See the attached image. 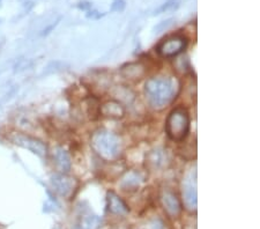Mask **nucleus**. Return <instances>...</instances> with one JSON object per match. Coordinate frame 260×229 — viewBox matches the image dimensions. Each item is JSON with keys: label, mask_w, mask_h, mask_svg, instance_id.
Returning <instances> with one entry per match:
<instances>
[{"label": "nucleus", "mask_w": 260, "mask_h": 229, "mask_svg": "<svg viewBox=\"0 0 260 229\" xmlns=\"http://www.w3.org/2000/svg\"><path fill=\"white\" fill-rule=\"evenodd\" d=\"M178 91L177 82L170 78H152L146 82L145 93L150 106L162 109L176 97Z\"/></svg>", "instance_id": "1"}, {"label": "nucleus", "mask_w": 260, "mask_h": 229, "mask_svg": "<svg viewBox=\"0 0 260 229\" xmlns=\"http://www.w3.org/2000/svg\"><path fill=\"white\" fill-rule=\"evenodd\" d=\"M94 151L104 160H115L121 152V140L115 133L107 130L96 131L91 138Z\"/></svg>", "instance_id": "2"}, {"label": "nucleus", "mask_w": 260, "mask_h": 229, "mask_svg": "<svg viewBox=\"0 0 260 229\" xmlns=\"http://www.w3.org/2000/svg\"><path fill=\"white\" fill-rule=\"evenodd\" d=\"M190 119L184 109H175L170 112L166 122V132L173 140H183L188 133Z\"/></svg>", "instance_id": "3"}, {"label": "nucleus", "mask_w": 260, "mask_h": 229, "mask_svg": "<svg viewBox=\"0 0 260 229\" xmlns=\"http://www.w3.org/2000/svg\"><path fill=\"white\" fill-rule=\"evenodd\" d=\"M11 139L15 145H18L24 149H28V151H30L32 154H35L37 156L40 157L47 156L48 154L47 145L40 139H36L34 138V137L27 136V135H21V133H15Z\"/></svg>", "instance_id": "4"}, {"label": "nucleus", "mask_w": 260, "mask_h": 229, "mask_svg": "<svg viewBox=\"0 0 260 229\" xmlns=\"http://www.w3.org/2000/svg\"><path fill=\"white\" fill-rule=\"evenodd\" d=\"M186 47V41L180 36L170 37L158 45L157 51L162 57H175L179 55Z\"/></svg>", "instance_id": "5"}, {"label": "nucleus", "mask_w": 260, "mask_h": 229, "mask_svg": "<svg viewBox=\"0 0 260 229\" xmlns=\"http://www.w3.org/2000/svg\"><path fill=\"white\" fill-rule=\"evenodd\" d=\"M51 185L53 190L60 195L67 197L73 192L75 182L72 177H69L66 174H56L51 176Z\"/></svg>", "instance_id": "6"}, {"label": "nucleus", "mask_w": 260, "mask_h": 229, "mask_svg": "<svg viewBox=\"0 0 260 229\" xmlns=\"http://www.w3.org/2000/svg\"><path fill=\"white\" fill-rule=\"evenodd\" d=\"M53 160L57 168L62 174L69 173L72 168V159H71L70 153L64 147H56L53 151Z\"/></svg>", "instance_id": "7"}, {"label": "nucleus", "mask_w": 260, "mask_h": 229, "mask_svg": "<svg viewBox=\"0 0 260 229\" xmlns=\"http://www.w3.org/2000/svg\"><path fill=\"white\" fill-rule=\"evenodd\" d=\"M101 112H102L104 117L111 119H119L124 117L125 109L119 102L109 101L101 107Z\"/></svg>", "instance_id": "8"}, {"label": "nucleus", "mask_w": 260, "mask_h": 229, "mask_svg": "<svg viewBox=\"0 0 260 229\" xmlns=\"http://www.w3.org/2000/svg\"><path fill=\"white\" fill-rule=\"evenodd\" d=\"M162 203L163 206H165V210L169 213L170 215H178L180 213V204L179 201L170 191H166L162 195Z\"/></svg>", "instance_id": "9"}, {"label": "nucleus", "mask_w": 260, "mask_h": 229, "mask_svg": "<svg viewBox=\"0 0 260 229\" xmlns=\"http://www.w3.org/2000/svg\"><path fill=\"white\" fill-rule=\"evenodd\" d=\"M108 204H109V210L115 214L121 215V214H126L128 212V208L126 205H125V203L114 192L108 193Z\"/></svg>", "instance_id": "10"}, {"label": "nucleus", "mask_w": 260, "mask_h": 229, "mask_svg": "<svg viewBox=\"0 0 260 229\" xmlns=\"http://www.w3.org/2000/svg\"><path fill=\"white\" fill-rule=\"evenodd\" d=\"M183 197H184V203L185 205L193 210L197 206V189L196 185L191 181H186L185 184H184L183 189Z\"/></svg>", "instance_id": "11"}, {"label": "nucleus", "mask_w": 260, "mask_h": 229, "mask_svg": "<svg viewBox=\"0 0 260 229\" xmlns=\"http://www.w3.org/2000/svg\"><path fill=\"white\" fill-rule=\"evenodd\" d=\"M142 181H144V177L141 176V174L137 172H131L123 177L120 186L123 187V190H136V187L139 186Z\"/></svg>", "instance_id": "12"}, {"label": "nucleus", "mask_w": 260, "mask_h": 229, "mask_svg": "<svg viewBox=\"0 0 260 229\" xmlns=\"http://www.w3.org/2000/svg\"><path fill=\"white\" fill-rule=\"evenodd\" d=\"M167 161V153L163 149H154L148 156V162L154 168H160Z\"/></svg>", "instance_id": "13"}, {"label": "nucleus", "mask_w": 260, "mask_h": 229, "mask_svg": "<svg viewBox=\"0 0 260 229\" xmlns=\"http://www.w3.org/2000/svg\"><path fill=\"white\" fill-rule=\"evenodd\" d=\"M179 7V0H167L165 4L156 8L154 11V15H160L162 13H166V12H170V11H175Z\"/></svg>", "instance_id": "14"}, {"label": "nucleus", "mask_w": 260, "mask_h": 229, "mask_svg": "<svg viewBox=\"0 0 260 229\" xmlns=\"http://www.w3.org/2000/svg\"><path fill=\"white\" fill-rule=\"evenodd\" d=\"M126 8V0H114L111 4L110 11L114 13H123Z\"/></svg>", "instance_id": "15"}, {"label": "nucleus", "mask_w": 260, "mask_h": 229, "mask_svg": "<svg viewBox=\"0 0 260 229\" xmlns=\"http://www.w3.org/2000/svg\"><path fill=\"white\" fill-rule=\"evenodd\" d=\"M174 19H167V20H165V21H161V22H158L156 26L154 27V32L155 34H160V32H162V31H165L166 29H168L169 28L171 24L174 23Z\"/></svg>", "instance_id": "16"}, {"label": "nucleus", "mask_w": 260, "mask_h": 229, "mask_svg": "<svg viewBox=\"0 0 260 229\" xmlns=\"http://www.w3.org/2000/svg\"><path fill=\"white\" fill-rule=\"evenodd\" d=\"M123 71H127V73H123L124 76L127 77V78H131L132 73H136V78H139V77L142 76V74H144V73H139V71H144V69H142L141 66L138 65V64L128 65L127 69H124Z\"/></svg>", "instance_id": "17"}, {"label": "nucleus", "mask_w": 260, "mask_h": 229, "mask_svg": "<svg viewBox=\"0 0 260 229\" xmlns=\"http://www.w3.org/2000/svg\"><path fill=\"white\" fill-rule=\"evenodd\" d=\"M86 16L88 19H91V20H99L101 18H103L104 13H101V12L96 11V10H89L87 12Z\"/></svg>", "instance_id": "18"}, {"label": "nucleus", "mask_w": 260, "mask_h": 229, "mask_svg": "<svg viewBox=\"0 0 260 229\" xmlns=\"http://www.w3.org/2000/svg\"><path fill=\"white\" fill-rule=\"evenodd\" d=\"M59 21H60V18L58 19L57 21H54V22H52L51 24H49V26H48L47 28H44L43 30H42V32H41V36H47V35H49L50 32H51V31L53 30V29L58 26V23H59Z\"/></svg>", "instance_id": "19"}, {"label": "nucleus", "mask_w": 260, "mask_h": 229, "mask_svg": "<svg viewBox=\"0 0 260 229\" xmlns=\"http://www.w3.org/2000/svg\"><path fill=\"white\" fill-rule=\"evenodd\" d=\"M79 8H80V10L88 12L91 8V4L90 3H81L80 5H79Z\"/></svg>", "instance_id": "20"}, {"label": "nucleus", "mask_w": 260, "mask_h": 229, "mask_svg": "<svg viewBox=\"0 0 260 229\" xmlns=\"http://www.w3.org/2000/svg\"><path fill=\"white\" fill-rule=\"evenodd\" d=\"M152 229H163L162 223H161L160 221H156V222H154V224H153Z\"/></svg>", "instance_id": "21"}, {"label": "nucleus", "mask_w": 260, "mask_h": 229, "mask_svg": "<svg viewBox=\"0 0 260 229\" xmlns=\"http://www.w3.org/2000/svg\"><path fill=\"white\" fill-rule=\"evenodd\" d=\"M0 3H2V0H0Z\"/></svg>", "instance_id": "22"}]
</instances>
